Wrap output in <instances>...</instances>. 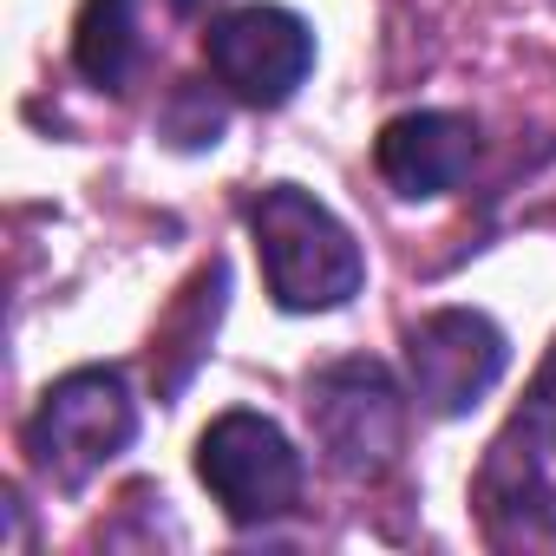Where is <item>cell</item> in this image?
<instances>
[{
	"label": "cell",
	"mask_w": 556,
	"mask_h": 556,
	"mask_svg": "<svg viewBox=\"0 0 556 556\" xmlns=\"http://www.w3.org/2000/svg\"><path fill=\"white\" fill-rule=\"evenodd\" d=\"M249 236H255V255H262V275H268V295L289 315L348 308L367 282L361 242L302 184H268L249 203Z\"/></svg>",
	"instance_id": "cell-1"
},
{
	"label": "cell",
	"mask_w": 556,
	"mask_h": 556,
	"mask_svg": "<svg viewBox=\"0 0 556 556\" xmlns=\"http://www.w3.org/2000/svg\"><path fill=\"white\" fill-rule=\"evenodd\" d=\"M131 439H138V400L118 367H79L53 380L27 419V452L40 478H53L60 491H79L86 478H99Z\"/></svg>",
	"instance_id": "cell-2"
},
{
	"label": "cell",
	"mask_w": 556,
	"mask_h": 556,
	"mask_svg": "<svg viewBox=\"0 0 556 556\" xmlns=\"http://www.w3.org/2000/svg\"><path fill=\"white\" fill-rule=\"evenodd\" d=\"M478 504L504 536H556V348L497 432L478 471Z\"/></svg>",
	"instance_id": "cell-3"
},
{
	"label": "cell",
	"mask_w": 556,
	"mask_h": 556,
	"mask_svg": "<svg viewBox=\"0 0 556 556\" xmlns=\"http://www.w3.org/2000/svg\"><path fill=\"white\" fill-rule=\"evenodd\" d=\"M308 426L334 471L380 478L406 445V393L380 361H334L308 380Z\"/></svg>",
	"instance_id": "cell-4"
},
{
	"label": "cell",
	"mask_w": 556,
	"mask_h": 556,
	"mask_svg": "<svg viewBox=\"0 0 556 556\" xmlns=\"http://www.w3.org/2000/svg\"><path fill=\"white\" fill-rule=\"evenodd\" d=\"M197 478L210 484L229 523H268L302 497V452L262 413H223L197 439Z\"/></svg>",
	"instance_id": "cell-5"
},
{
	"label": "cell",
	"mask_w": 556,
	"mask_h": 556,
	"mask_svg": "<svg viewBox=\"0 0 556 556\" xmlns=\"http://www.w3.org/2000/svg\"><path fill=\"white\" fill-rule=\"evenodd\" d=\"M203 60L216 86L242 105H289L295 86L315 66V34L302 14L275 8V0H242V8L216 14L203 34Z\"/></svg>",
	"instance_id": "cell-6"
},
{
	"label": "cell",
	"mask_w": 556,
	"mask_h": 556,
	"mask_svg": "<svg viewBox=\"0 0 556 556\" xmlns=\"http://www.w3.org/2000/svg\"><path fill=\"white\" fill-rule=\"evenodd\" d=\"M406 361H413L419 406L439 413V419H458L504 380L510 348H504L491 315H478V308H432L426 321H413Z\"/></svg>",
	"instance_id": "cell-7"
},
{
	"label": "cell",
	"mask_w": 556,
	"mask_h": 556,
	"mask_svg": "<svg viewBox=\"0 0 556 556\" xmlns=\"http://www.w3.org/2000/svg\"><path fill=\"white\" fill-rule=\"evenodd\" d=\"M184 14H197V0H86L73 27V60L92 86L131 92V79L164 53Z\"/></svg>",
	"instance_id": "cell-8"
},
{
	"label": "cell",
	"mask_w": 556,
	"mask_h": 556,
	"mask_svg": "<svg viewBox=\"0 0 556 556\" xmlns=\"http://www.w3.org/2000/svg\"><path fill=\"white\" fill-rule=\"evenodd\" d=\"M374 164L380 177L400 190V197H445L471 177L478 164V125L465 112H406L380 131L374 144Z\"/></svg>",
	"instance_id": "cell-9"
}]
</instances>
